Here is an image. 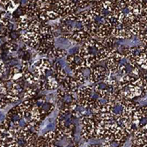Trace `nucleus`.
Masks as SVG:
<instances>
[{
  "label": "nucleus",
  "mask_w": 147,
  "mask_h": 147,
  "mask_svg": "<svg viewBox=\"0 0 147 147\" xmlns=\"http://www.w3.org/2000/svg\"><path fill=\"white\" fill-rule=\"evenodd\" d=\"M52 9H54L58 13L60 19L70 13L78 12V10L77 1L75 0H56Z\"/></svg>",
  "instance_id": "obj_1"
},
{
  "label": "nucleus",
  "mask_w": 147,
  "mask_h": 147,
  "mask_svg": "<svg viewBox=\"0 0 147 147\" xmlns=\"http://www.w3.org/2000/svg\"><path fill=\"white\" fill-rule=\"evenodd\" d=\"M109 74V71L105 66L102 65H95L92 69H90L88 80L91 84H98L101 83L103 79Z\"/></svg>",
  "instance_id": "obj_2"
},
{
  "label": "nucleus",
  "mask_w": 147,
  "mask_h": 147,
  "mask_svg": "<svg viewBox=\"0 0 147 147\" xmlns=\"http://www.w3.org/2000/svg\"><path fill=\"white\" fill-rule=\"evenodd\" d=\"M52 63L48 58H40L33 64V73L37 77L42 78L46 75L49 71H51Z\"/></svg>",
  "instance_id": "obj_3"
},
{
  "label": "nucleus",
  "mask_w": 147,
  "mask_h": 147,
  "mask_svg": "<svg viewBox=\"0 0 147 147\" xmlns=\"http://www.w3.org/2000/svg\"><path fill=\"white\" fill-rule=\"evenodd\" d=\"M110 35L115 40H129L133 37L129 28L125 26H114Z\"/></svg>",
  "instance_id": "obj_4"
},
{
  "label": "nucleus",
  "mask_w": 147,
  "mask_h": 147,
  "mask_svg": "<svg viewBox=\"0 0 147 147\" xmlns=\"http://www.w3.org/2000/svg\"><path fill=\"white\" fill-rule=\"evenodd\" d=\"M51 74L54 76L57 80L59 82V84L61 85L64 79L67 77V73H66L64 68L61 65V63L58 61H55L54 63H52V68H51Z\"/></svg>",
  "instance_id": "obj_5"
},
{
  "label": "nucleus",
  "mask_w": 147,
  "mask_h": 147,
  "mask_svg": "<svg viewBox=\"0 0 147 147\" xmlns=\"http://www.w3.org/2000/svg\"><path fill=\"white\" fill-rule=\"evenodd\" d=\"M33 19H31L29 16H28L26 14H22L20 16H19L17 18V21H16V28L18 31H26L28 29L30 23L32 21Z\"/></svg>",
  "instance_id": "obj_6"
},
{
  "label": "nucleus",
  "mask_w": 147,
  "mask_h": 147,
  "mask_svg": "<svg viewBox=\"0 0 147 147\" xmlns=\"http://www.w3.org/2000/svg\"><path fill=\"white\" fill-rule=\"evenodd\" d=\"M69 56L68 52L66 49L59 48V47H52L49 51H48V54L47 57H50L52 58H55V59H63V58H66Z\"/></svg>",
  "instance_id": "obj_7"
},
{
  "label": "nucleus",
  "mask_w": 147,
  "mask_h": 147,
  "mask_svg": "<svg viewBox=\"0 0 147 147\" xmlns=\"http://www.w3.org/2000/svg\"><path fill=\"white\" fill-rule=\"evenodd\" d=\"M46 86H47V90H50V91H57V89L60 88V84L57 80V78L53 76L52 74L48 76L46 78Z\"/></svg>",
  "instance_id": "obj_8"
},
{
  "label": "nucleus",
  "mask_w": 147,
  "mask_h": 147,
  "mask_svg": "<svg viewBox=\"0 0 147 147\" xmlns=\"http://www.w3.org/2000/svg\"><path fill=\"white\" fill-rule=\"evenodd\" d=\"M22 75H23L24 79L26 80V82H28L29 85H36L40 81V79H41V78L37 77L35 74L29 71V70L23 72Z\"/></svg>",
  "instance_id": "obj_9"
},
{
  "label": "nucleus",
  "mask_w": 147,
  "mask_h": 147,
  "mask_svg": "<svg viewBox=\"0 0 147 147\" xmlns=\"http://www.w3.org/2000/svg\"><path fill=\"white\" fill-rule=\"evenodd\" d=\"M36 94H37V88L32 87V86L26 87L25 90H24V92H22L21 100H28L34 99V97Z\"/></svg>",
  "instance_id": "obj_10"
},
{
  "label": "nucleus",
  "mask_w": 147,
  "mask_h": 147,
  "mask_svg": "<svg viewBox=\"0 0 147 147\" xmlns=\"http://www.w3.org/2000/svg\"><path fill=\"white\" fill-rule=\"evenodd\" d=\"M73 76V78L76 79V81L78 82V84L79 85V86H83L84 84L86 81V78L85 77L84 73L82 72V71H74L71 74Z\"/></svg>",
  "instance_id": "obj_11"
},
{
  "label": "nucleus",
  "mask_w": 147,
  "mask_h": 147,
  "mask_svg": "<svg viewBox=\"0 0 147 147\" xmlns=\"http://www.w3.org/2000/svg\"><path fill=\"white\" fill-rule=\"evenodd\" d=\"M5 98L7 99L9 103H16V102H18L21 99L20 94H18V93L12 92L11 90H9V92L7 93V95L5 96Z\"/></svg>",
  "instance_id": "obj_12"
},
{
  "label": "nucleus",
  "mask_w": 147,
  "mask_h": 147,
  "mask_svg": "<svg viewBox=\"0 0 147 147\" xmlns=\"http://www.w3.org/2000/svg\"><path fill=\"white\" fill-rule=\"evenodd\" d=\"M9 90L10 86L8 84V81L5 79H1V81H0V93H1V95L6 96Z\"/></svg>",
  "instance_id": "obj_13"
},
{
  "label": "nucleus",
  "mask_w": 147,
  "mask_h": 147,
  "mask_svg": "<svg viewBox=\"0 0 147 147\" xmlns=\"http://www.w3.org/2000/svg\"><path fill=\"white\" fill-rule=\"evenodd\" d=\"M94 1L91 0H77V5L78 9H85L88 6H92Z\"/></svg>",
  "instance_id": "obj_14"
},
{
  "label": "nucleus",
  "mask_w": 147,
  "mask_h": 147,
  "mask_svg": "<svg viewBox=\"0 0 147 147\" xmlns=\"http://www.w3.org/2000/svg\"><path fill=\"white\" fill-rule=\"evenodd\" d=\"M96 42H97V39H95V38H90V37H89V38L86 40V41L84 42L81 45H82L83 47H85V48L90 49H92V48H95Z\"/></svg>",
  "instance_id": "obj_15"
},
{
  "label": "nucleus",
  "mask_w": 147,
  "mask_h": 147,
  "mask_svg": "<svg viewBox=\"0 0 147 147\" xmlns=\"http://www.w3.org/2000/svg\"><path fill=\"white\" fill-rule=\"evenodd\" d=\"M37 89L39 91H46L47 86H46V79H40V81L36 84Z\"/></svg>",
  "instance_id": "obj_16"
},
{
  "label": "nucleus",
  "mask_w": 147,
  "mask_h": 147,
  "mask_svg": "<svg viewBox=\"0 0 147 147\" xmlns=\"http://www.w3.org/2000/svg\"><path fill=\"white\" fill-rule=\"evenodd\" d=\"M0 23H1V26H5V28H9V26L12 24L11 22V19L7 16L5 18H1V20H0Z\"/></svg>",
  "instance_id": "obj_17"
},
{
  "label": "nucleus",
  "mask_w": 147,
  "mask_h": 147,
  "mask_svg": "<svg viewBox=\"0 0 147 147\" xmlns=\"http://www.w3.org/2000/svg\"><path fill=\"white\" fill-rule=\"evenodd\" d=\"M138 41L142 43V44H144V45H147V31L141 34L139 36L137 37Z\"/></svg>",
  "instance_id": "obj_18"
},
{
  "label": "nucleus",
  "mask_w": 147,
  "mask_h": 147,
  "mask_svg": "<svg viewBox=\"0 0 147 147\" xmlns=\"http://www.w3.org/2000/svg\"><path fill=\"white\" fill-rule=\"evenodd\" d=\"M0 65H1V69H0V75H1V78H2V76H4L7 71V65L5 63V62L2 59H1V61H0Z\"/></svg>",
  "instance_id": "obj_19"
},
{
  "label": "nucleus",
  "mask_w": 147,
  "mask_h": 147,
  "mask_svg": "<svg viewBox=\"0 0 147 147\" xmlns=\"http://www.w3.org/2000/svg\"><path fill=\"white\" fill-rule=\"evenodd\" d=\"M0 100H1V103H0V109H1V110L5 109L6 108V106L8 105V103H9L7 99L5 98V96L1 95V97H0Z\"/></svg>",
  "instance_id": "obj_20"
},
{
  "label": "nucleus",
  "mask_w": 147,
  "mask_h": 147,
  "mask_svg": "<svg viewBox=\"0 0 147 147\" xmlns=\"http://www.w3.org/2000/svg\"><path fill=\"white\" fill-rule=\"evenodd\" d=\"M86 147H101V144H89L86 145Z\"/></svg>",
  "instance_id": "obj_21"
}]
</instances>
